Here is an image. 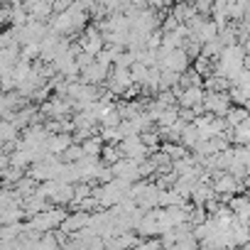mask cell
I'll use <instances>...</instances> for the list:
<instances>
[{"mask_svg":"<svg viewBox=\"0 0 250 250\" xmlns=\"http://www.w3.org/2000/svg\"><path fill=\"white\" fill-rule=\"evenodd\" d=\"M88 218H91V213L88 211H74L71 216L66 213V218L62 221V226H59V230H64V233H79L81 228H86L88 226Z\"/></svg>","mask_w":250,"mask_h":250,"instance_id":"obj_8","label":"cell"},{"mask_svg":"<svg viewBox=\"0 0 250 250\" xmlns=\"http://www.w3.org/2000/svg\"><path fill=\"white\" fill-rule=\"evenodd\" d=\"M118 147H120L123 157H133V160H138V162H143V160L150 155V147L145 145V140H143V135H140V133L125 135V138L118 143Z\"/></svg>","mask_w":250,"mask_h":250,"instance_id":"obj_2","label":"cell"},{"mask_svg":"<svg viewBox=\"0 0 250 250\" xmlns=\"http://www.w3.org/2000/svg\"><path fill=\"white\" fill-rule=\"evenodd\" d=\"M71 143H74V135H71V133H52V135L47 138L44 147H47L49 155H62Z\"/></svg>","mask_w":250,"mask_h":250,"instance_id":"obj_9","label":"cell"},{"mask_svg":"<svg viewBox=\"0 0 250 250\" xmlns=\"http://www.w3.org/2000/svg\"><path fill=\"white\" fill-rule=\"evenodd\" d=\"M108 74H110V66H105V64H101L98 59H93L88 66H83V69H81L79 79H81V81H86V83H96V86H101V83H105Z\"/></svg>","mask_w":250,"mask_h":250,"instance_id":"obj_7","label":"cell"},{"mask_svg":"<svg viewBox=\"0 0 250 250\" xmlns=\"http://www.w3.org/2000/svg\"><path fill=\"white\" fill-rule=\"evenodd\" d=\"M110 172H113V177H118V179H125V182H138V179H143L140 177V162L138 160H133V157H120L115 165H110Z\"/></svg>","mask_w":250,"mask_h":250,"instance_id":"obj_5","label":"cell"},{"mask_svg":"<svg viewBox=\"0 0 250 250\" xmlns=\"http://www.w3.org/2000/svg\"><path fill=\"white\" fill-rule=\"evenodd\" d=\"M179 25H182V22L169 13V15H165V20H162V32H172V30H177Z\"/></svg>","mask_w":250,"mask_h":250,"instance_id":"obj_17","label":"cell"},{"mask_svg":"<svg viewBox=\"0 0 250 250\" xmlns=\"http://www.w3.org/2000/svg\"><path fill=\"white\" fill-rule=\"evenodd\" d=\"M59 157H62L64 162H79V160L83 157V147H81V143H76V140H74V143H71V145H69Z\"/></svg>","mask_w":250,"mask_h":250,"instance_id":"obj_14","label":"cell"},{"mask_svg":"<svg viewBox=\"0 0 250 250\" xmlns=\"http://www.w3.org/2000/svg\"><path fill=\"white\" fill-rule=\"evenodd\" d=\"M248 115H250V113H248V108H245V105L233 103V105L226 110V115H223V118H226V125H228V128H235V125H238L240 120H245Z\"/></svg>","mask_w":250,"mask_h":250,"instance_id":"obj_12","label":"cell"},{"mask_svg":"<svg viewBox=\"0 0 250 250\" xmlns=\"http://www.w3.org/2000/svg\"><path fill=\"white\" fill-rule=\"evenodd\" d=\"M248 69H250V66H248Z\"/></svg>","mask_w":250,"mask_h":250,"instance_id":"obj_18","label":"cell"},{"mask_svg":"<svg viewBox=\"0 0 250 250\" xmlns=\"http://www.w3.org/2000/svg\"><path fill=\"white\" fill-rule=\"evenodd\" d=\"M66 218V211L64 206H49L47 211H40L35 216H30V230H37V233H47V230H54L62 226V221Z\"/></svg>","mask_w":250,"mask_h":250,"instance_id":"obj_1","label":"cell"},{"mask_svg":"<svg viewBox=\"0 0 250 250\" xmlns=\"http://www.w3.org/2000/svg\"><path fill=\"white\" fill-rule=\"evenodd\" d=\"M103 145H105V140L101 138V135H88L86 140H81V147H83V155L86 157H101V152H103Z\"/></svg>","mask_w":250,"mask_h":250,"instance_id":"obj_10","label":"cell"},{"mask_svg":"<svg viewBox=\"0 0 250 250\" xmlns=\"http://www.w3.org/2000/svg\"><path fill=\"white\" fill-rule=\"evenodd\" d=\"M145 47H147V49H155V52H157V49L162 47V32L152 30V32L147 35V40H145Z\"/></svg>","mask_w":250,"mask_h":250,"instance_id":"obj_15","label":"cell"},{"mask_svg":"<svg viewBox=\"0 0 250 250\" xmlns=\"http://www.w3.org/2000/svg\"><path fill=\"white\" fill-rule=\"evenodd\" d=\"M199 140H201L199 128H196L194 123H187V125H184V130H182V135H179V143H182L187 150H194V147L199 145Z\"/></svg>","mask_w":250,"mask_h":250,"instance_id":"obj_11","label":"cell"},{"mask_svg":"<svg viewBox=\"0 0 250 250\" xmlns=\"http://www.w3.org/2000/svg\"><path fill=\"white\" fill-rule=\"evenodd\" d=\"M157 64H160V69H172V71L184 74L191 66V59H189L184 47H177V49H172L167 54H157Z\"/></svg>","mask_w":250,"mask_h":250,"instance_id":"obj_3","label":"cell"},{"mask_svg":"<svg viewBox=\"0 0 250 250\" xmlns=\"http://www.w3.org/2000/svg\"><path fill=\"white\" fill-rule=\"evenodd\" d=\"M204 93L206 88L204 86H174V96H177V105L179 108H194V105H201L204 103Z\"/></svg>","mask_w":250,"mask_h":250,"instance_id":"obj_6","label":"cell"},{"mask_svg":"<svg viewBox=\"0 0 250 250\" xmlns=\"http://www.w3.org/2000/svg\"><path fill=\"white\" fill-rule=\"evenodd\" d=\"M194 8L199 15H211V8H213V0H191Z\"/></svg>","mask_w":250,"mask_h":250,"instance_id":"obj_16","label":"cell"},{"mask_svg":"<svg viewBox=\"0 0 250 250\" xmlns=\"http://www.w3.org/2000/svg\"><path fill=\"white\" fill-rule=\"evenodd\" d=\"M123 157V152H120V147H118V143H105L103 145V152H101V160L110 167V165H115L118 160Z\"/></svg>","mask_w":250,"mask_h":250,"instance_id":"obj_13","label":"cell"},{"mask_svg":"<svg viewBox=\"0 0 250 250\" xmlns=\"http://www.w3.org/2000/svg\"><path fill=\"white\" fill-rule=\"evenodd\" d=\"M233 105L228 91H206L204 93V110L211 113V115H226V110Z\"/></svg>","mask_w":250,"mask_h":250,"instance_id":"obj_4","label":"cell"}]
</instances>
